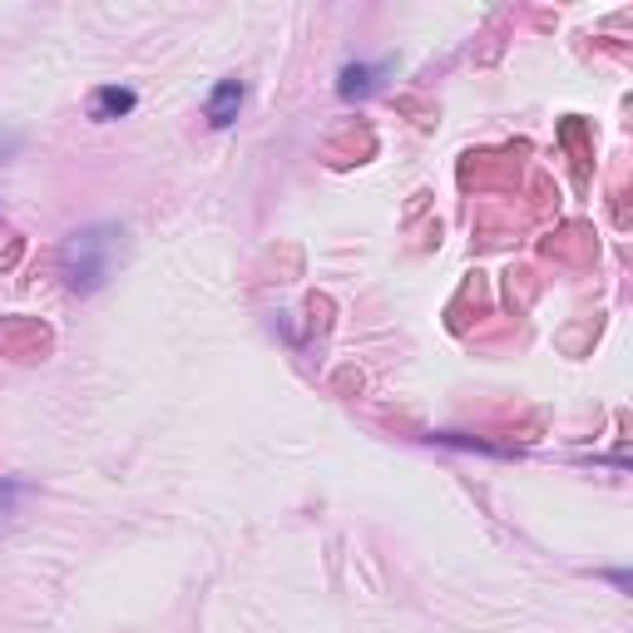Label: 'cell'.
<instances>
[{
	"label": "cell",
	"mask_w": 633,
	"mask_h": 633,
	"mask_svg": "<svg viewBox=\"0 0 633 633\" xmlns=\"http://www.w3.org/2000/svg\"><path fill=\"white\" fill-rule=\"evenodd\" d=\"M114 253H119V233L114 228H89V233H75L60 253V273L75 292H94L114 267Z\"/></svg>",
	"instance_id": "6da1fadb"
},
{
	"label": "cell",
	"mask_w": 633,
	"mask_h": 633,
	"mask_svg": "<svg viewBox=\"0 0 633 633\" xmlns=\"http://www.w3.org/2000/svg\"><path fill=\"white\" fill-rule=\"evenodd\" d=\"M238 110H243V79H223L208 94V124L213 129H228L238 119Z\"/></svg>",
	"instance_id": "7a4b0ae2"
},
{
	"label": "cell",
	"mask_w": 633,
	"mask_h": 633,
	"mask_svg": "<svg viewBox=\"0 0 633 633\" xmlns=\"http://www.w3.org/2000/svg\"><path fill=\"white\" fill-rule=\"evenodd\" d=\"M134 110V89H94V100H89V119H119V114Z\"/></svg>",
	"instance_id": "3957f363"
},
{
	"label": "cell",
	"mask_w": 633,
	"mask_h": 633,
	"mask_svg": "<svg viewBox=\"0 0 633 633\" xmlns=\"http://www.w3.org/2000/svg\"><path fill=\"white\" fill-rule=\"evenodd\" d=\"M367 89H371V69H367V65H346V69H342V94H346V100L367 94Z\"/></svg>",
	"instance_id": "277c9868"
},
{
	"label": "cell",
	"mask_w": 633,
	"mask_h": 633,
	"mask_svg": "<svg viewBox=\"0 0 633 633\" xmlns=\"http://www.w3.org/2000/svg\"><path fill=\"white\" fill-rule=\"evenodd\" d=\"M21 495H25V490L15 485V480H5V485H0V530L11 524V515H15V505H21Z\"/></svg>",
	"instance_id": "5b68a950"
},
{
	"label": "cell",
	"mask_w": 633,
	"mask_h": 633,
	"mask_svg": "<svg viewBox=\"0 0 633 633\" xmlns=\"http://www.w3.org/2000/svg\"><path fill=\"white\" fill-rule=\"evenodd\" d=\"M5 149H11V139H5V134H0V154H5Z\"/></svg>",
	"instance_id": "8992f818"
}]
</instances>
